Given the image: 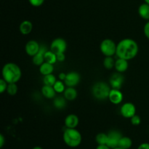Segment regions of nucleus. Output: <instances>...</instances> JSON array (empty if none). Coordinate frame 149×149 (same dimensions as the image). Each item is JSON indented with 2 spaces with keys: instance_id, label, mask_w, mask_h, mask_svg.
<instances>
[{
  "instance_id": "38",
  "label": "nucleus",
  "mask_w": 149,
  "mask_h": 149,
  "mask_svg": "<svg viewBox=\"0 0 149 149\" xmlns=\"http://www.w3.org/2000/svg\"><path fill=\"white\" fill-rule=\"evenodd\" d=\"M32 149H43V148H42L41 146H34Z\"/></svg>"
},
{
  "instance_id": "1",
  "label": "nucleus",
  "mask_w": 149,
  "mask_h": 149,
  "mask_svg": "<svg viewBox=\"0 0 149 149\" xmlns=\"http://www.w3.org/2000/svg\"><path fill=\"white\" fill-rule=\"evenodd\" d=\"M139 46L134 39L125 38L122 39L116 46V55L117 58L130 61L133 59L138 53Z\"/></svg>"
},
{
  "instance_id": "29",
  "label": "nucleus",
  "mask_w": 149,
  "mask_h": 149,
  "mask_svg": "<svg viewBox=\"0 0 149 149\" xmlns=\"http://www.w3.org/2000/svg\"><path fill=\"white\" fill-rule=\"evenodd\" d=\"M130 121L131 124H132V125L138 126L140 125V124L141 123V118L139 115L135 114V115H133V116L130 118Z\"/></svg>"
},
{
  "instance_id": "37",
  "label": "nucleus",
  "mask_w": 149,
  "mask_h": 149,
  "mask_svg": "<svg viewBox=\"0 0 149 149\" xmlns=\"http://www.w3.org/2000/svg\"><path fill=\"white\" fill-rule=\"evenodd\" d=\"M65 77H66V74L64 72H61L58 75V78H59L60 80H62V81H64L65 79Z\"/></svg>"
},
{
  "instance_id": "20",
  "label": "nucleus",
  "mask_w": 149,
  "mask_h": 149,
  "mask_svg": "<svg viewBox=\"0 0 149 149\" xmlns=\"http://www.w3.org/2000/svg\"><path fill=\"white\" fill-rule=\"evenodd\" d=\"M63 96L68 101H73L77 97V91L75 87H67L63 92Z\"/></svg>"
},
{
  "instance_id": "35",
  "label": "nucleus",
  "mask_w": 149,
  "mask_h": 149,
  "mask_svg": "<svg viewBox=\"0 0 149 149\" xmlns=\"http://www.w3.org/2000/svg\"><path fill=\"white\" fill-rule=\"evenodd\" d=\"M5 143V137L2 134H0V148H2Z\"/></svg>"
},
{
  "instance_id": "8",
  "label": "nucleus",
  "mask_w": 149,
  "mask_h": 149,
  "mask_svg": "<svg viewBox=\"0 0 149 149\" xmlns=\"http://www.w3.org/2000/svg\"><path fill=\"white\" fill-rule=\"evenodd\" d=\"M81 80V75L77 72H69L66 74L64 83L67 87H75L79 83Z\"/></svg>"
},
{
  "instance_id": "34",
  "label": "nucleus",
  "mask_w": 149,
  "mask_h": 149,
  "mask_svg": "<svg viewBox=\"0 0 149 149\" xmlns=\"http://www.w3.org/2000/svg\"><path fill=\"white\" fill-rule=\"evenodd\" d=\"M137 149H149V143H143L138 145Z\"/></svg>"
},
{
  "instance_id": "27",
  "label": "nucleus",
  "mask_w": 149,
  "mask_h": 149,
  "mask_svg": "<svg viewBox=\"0 0 149 149\" xmlns=\"http://www.w3.org/2000/svg\"><path fill=\"white\" fill-rule=\"evenodd\" d=\"M65 86H65V83L63 81H62V80H57L56 83L53 86V88L56 93H61L65 91V89H66Z\"/></svg>"
},
{
  "instance_id": "21",
  "label": "nucleus",
  "mask_w": 149,
  "mask_h": 149,
  "mask_svg": "<svg viewBox=\"0 0 149 149\" xmlns=\"http://www.w3.org/2000/svg\"><path fill=\"white\" fill-rule=\"evenodd\" d=\"M132 146V140L130 137L127 136H122L119 142L118 147L122 149H130Z\"/></svg>"
},
{
  "instance_id": "9",
  "label": "nucleus",
  "mask_w": 149,
  "mask_h": 149,
  "mask_svg": "<svg viewBox=\"0 0 149 149\" xmlns=\"http://www.w3.org/2000/svg\"><path fill=\"white\" fill-rule=\"evenodd\" d=\"M121 115L126 118L130 119L133 115L136 114V108L135 105L132 102H126L123 104L120 108Z\"/></svg>"
},
{
  "instance_id": "6",
  "label": "nucleus",
  "mask_w": 149,
  "mask_h": 149,
  "mask_svg": "<svg viewBox=\"0 0 149 149\" xmlns=\"http://www.w3.org/2000/svg\"><path fill=\"white\" fill-rule=\"evenodd\" d=\"M67 49V42L63 38H55L51 42L49 50L55 54L65 53Z\"/></svg>"
},
{
  "instance_id": "39",
  "label": "nucleus",
  "mask_w": 149,
  "mask_h": 149,
  "mask_svg": "<svg viewBox=\"0 0 149 149\" xmlns=\"http://www.w3.org/2000/svg\"><path fill=\"white\" fill-rule=\"evenodd\" d=\"M144 1H145V3H146V4H149V0H144Z\"/></svg>"
},
{
  "instance_id": "2",
  "label": "nucleus",
  "mask_w": 149,
  "mask_h": 149,
  "mask_svg": "<svg viewBox=\"0 0 149 149\" xmlns=\"http://www.w3.org/2000/svg\"><path fill=\"white\" fill-rule=\"evenodd\" d=\"M1 74L2 78L8 83H17L21 78L22 72L17 64L9 62L3 67Z\"/></svg>"
},
{
  "instance_id": "36",
  "label": "nucleus",
  "mask_w": 149,
  "mask_h": 149,
  "mask_svg": "<svg viewBox=\"0 0 149 149\" xmlns=\"http://www.w3.org/2000/svg\"><path fill=\"white\" fill-rule=\"evenodd\" d=\"M95 149H111L107 145H97Z\"/></svg>"
},
{
  "instance_id": "17",
  "label": "nucleus",
  "mask_w": 149,
  "mask_h": 149,
  "mask_svg": "<svg viewBox=\"0 0 149 149\" xmlns=\"http://www.w3.org/2000/svg\"><path fill=\"white\" fill-rule=\"evenodd\" d=\"M33 29V24L30 20H23L21 22L19 26V30L20 33L23 35H28L31 32Z\"/></svg>"
},
{
  "instance_id": "16",
  "label": "nucleus",
  "mask_w": 149,
  "mask_h": 149,
  "mask_svg": "<svg viewBox=\"0 0 149 149\" xmlns=\"http://www.w3.org/2000/svg\"><path fill=\"white\" fill-rule=\"evenodd\" d=\"M129 67V64H128L127 60L123 59V58H117V59L115 61V67L114 68L117 71V72L123 73L127 70Z\"/></svg>"
},
{
  "instance_id": "13",
  "label": "nucleus",
  "mask_w": 149,
  "mask_h": 149,
  "mask_svg": "<svg viewBox=\"0 0 149 149\" xmlns=\"http://www.w3.org/2000/svg\"><path fill=\"white\" fill-rule=\"evenodd\" d=\"M47 51L46 47L45 45H41L40 50L39 52L36 54L33 57H32V62L33 64L36 66H41L45 61V54Z\"/></svg>"
},
{
  "instance_id": "10",
  "label": "nucleus",
  "mask_w": 149,
  "mask_h": 149,
  "mask_svg": "<svg viewBox=\"0 0 149 149\" xmlns=\"http://www.w3.org/2000/svg\"><path fill=\"white\" fill-rule=\"evenodd\" d=\"M124 81H125V77L122 75V73L116 72L113 73L110 77L109 80V85L111 86V89H119L123 86Z\"/></svg>"
},
{
  "instance_id": "40",
  "label": "nucleus",
  "mask_w": 149,
  "mask_h": 149,
  "mask_svg": "<svg viewBox=\"0 0 149 149\" xmlns=\"http://www.w3.org/2000/svg\"><path fill=\"white\" fill-rule=\"evenodd\" d=\"M113 149H122V148H119V147H116V148H113Z\"/></svg>"
},
{
  "instance_id": "32",
  "label": "nucleus",
  "mask_w": 149,
  "mask_h": 149,
  "mask_svg": "<svg viewBox=\"0 0 149 149\" xmlns=\"http://www.w3.org/2000/svg\"><path fill=\"white\" fill-rule=\"evenodd\" d=\"M143 32L145 36L149 39V20L148 22H146V23L145 26H144Z\"/></svg>"
},
{
  "instance_id": "30",
  "label": "nucleus",
  "mask_w": 149,
  "mask_h": 149,
  "mask_svg": "<svg viewBox=\"0 0 149 149\" xmlns=\"http://www.w3.org/2000/svg\"><path fill=\"white\" fill-rule=\"evenodd\" d=\"M7 86H8V83L3 78L0 79V93H3L4 91H6Z\"/></svg>"
},
{
  "instance_id": "23",
  "label": "nucleus",
  "mask_w": 149,
  "mask_h": 149,
  "mask_svg": "<svg viewBox=\"0 0 149 149\" xmlns=\"http://www.w3.org/2000/svg\"><path fill=\"white\" fill-rule=\"evenodd\" d=\"M45 60L46 62L49 63V64H55V63L58 61L57 59V56L55 53H53L52 51H47L45 54Z\"/></svg>"
},
{
  "instance_id": "11",
  "label": "nucleus",
  "mask_w": 149,
  "mask_h": 149,
  "mask_svg": "<svg viewBox=\"0 0 149 149\" xmlns=\"http://www.w3.org/2000/svg\"><path fill=\"white\" fill-rule=\"evenodd\" d=\"M40 48L41 45H39L37 41L31 39L26 43V46H25V51L29 56L33 57L39 52Z\"/></svg>"
},
{
  "instance_id": "26",
  "label": "nucleus",
  "mask_w": 149,
  "mask_h": 149,
  "mask_svg": "<svg viewBox=\"0 0 149 149\" xmlns=\"http://www.w3.org/2000/svg\"><path fill=\"white\" fill-rule=\"evenodd\" d=\"M56 81H57L56 77H55L53 74L45 75L43 77L44 85H47V86H53L54 85H55V83H56Z\"/></svg>"
},
{
  "instance_id": "5",
  "label": "nucleus",
  "mask_w": 149,
  "mask_h": 149,
  "mask_svg": "<svg viewBox=\"0 0 149 149\" xmlns=\"http://www.w3.org/2000/svg\"><path fill=\"white\" fill-rule=\"evenodd\" d=\"M117 44L111 39H105L100 45V50L105 56H113L116 55Z\"/></svg>"
},
{
  "instance_id": "28",
  "label": "nucleus",
  "mask_w": 149,
  "mask_h": 149,
  "mask_svg": "<svg viewBox=\"0 0 149 149\" xmlns=\"http://www.w3.org/2000/svg\"><path fill=\"white\" fill-rule=\"evenodd\" d=\"M17 90H18V88L16 83H8V86H7V93L9 95H11V96H14L17 93Z\"/></svg>"
},
{
  "instance_id": "3",
  "label": "nucleus",
  "mask_w": 149,
  "mask_h": 149,
  "mask_svg": "<svg viewBox=\"0 0 149 149\" xmlns=\"http://www.w3.org/2000/svg\"><path fill=\"white\" fill-rule=\"evenodd\" d=\"M63 139L67 146L70 148H77L81 145L82 136L77 129L65 128L63 134Z\"/></svg>"
},
{
  "instance_id": "14",
  "label": "nucleus",
  "mask_w": 149,
  "mask_h": 149,
  "mask_svg": "<svg viewBox=\"0 0 149 149\" xmlns=\"http://www.w3.org/2000/svg\"><path fill=\"white\" fill-rule=\"evenodd\" d=\"M79 119L76 114H69L64 120L65 127L68 129H76L79 125Z\"/></svg>"
},
{
  "instance_id": "18",
  "label": "nucleus",
  "mask_w": 149,
  "mask_h": 149,
  "mask_svg": "<svg viewBox=\"0 0 149 149\" xmlns=\"http://www.w3.org/2000/svg\"><path fill=\"white\" fill-rule=\"evenodd\" d=\"M53 71L54 64H49V63L45 61L42 65L39 66V72L43 76L52 74Z\"/></svg>"
},
{
  "instance_id": "31",
  "label": "nucleus",
  "mask_w": 149,
  "mask_h": 149,
  "mask_svg": "<svg viewBox=\"0 0 149 149\" xmlns=\"http://www.w3.org/2000/svg\"><path fill=\"white\" fill-rule=\"evenodd\" d=\"M29 1L31 6L35 7H40V6H42L44 4L45 0H29Z\"/></svg>"
},
{
  "instance_id": "15",
  "label": "nucleus",
  "mask_w": 149,
  "mask_h": 149,
  "mask_svg": "<svg viewBox=\"0 0 149 149\" xmlns=\"http://www.w3.org/2000/svg\"><path fill=\"white\" fill-rule=\"evenodd\" d=\"M41 93L44 97L48 99H54L56 95V92H55L53 86H47V85H44L42 86V89H41Z\"/></svg>"
},
{
  "instance_id": "25",
  "label": "nucleus",
  "mask_w": 149,
  "mask_h": 149,
  "mask_svg": "<svg viewBox=\"0 0 149 149\" xmlns=\"http://www.w3.org/2000/svg\"><path fill=\"white\" fill-rule=\"evenodd\" d=\"M115 61L113 56H106L103 59V66L106 70H112L115 67Z\"/></svg>"
},
{
  "instance_id": "22",
  "label": "nucleus",
  "mask_w": 149,
  "mask_h": 149,
  "mask_svg": "<svg viewBox=\"0 0 149 149\" xmlns=\"http://www.w3.org/2000/svg\"><path fill=\"white\" fill-rule=\"evenodd\" d=\"M53 105L55 108L58 110H62L66 105V99L62 96H55L53 99Z\"/></svg>"
},
{
  "instance_id": "12",
  "label": "nucleus",
  "mask_w": 149,
  "mask_h": 149,
  "mask_svg": "<svg viewBox=\"0 0 149 149\" xmlns=\"http://www.w3.org/2000/svg\"><path fill=\"white\" fill-rule=\"evenodd\" d=\"M109 99L113 105H119L123 101V93L119 89H111L109 93Z\"/></svg>"
},
{
  "instance_id": "7",
  "label": "nucleus",
  "mask_w": 149,
  "mask_h": 149,
  "mask_svg": "<svg viewBox=\"0 0 149 149\" xmlns=\"http://www.w3.org/2000/svg\"><path fill=\"white\" fill-rule=\"evenodd\" d=\"M122 134L119 130H111L109 133H108V143L107 145L111 149L115 148L118 147L119 145V142L120 139L122 137Z\"/></svg>"
},
{
  "instance_id": "33",
  "label": "nucleus",
  "mask_w": 149,
  "mask_h": 149,
  "mask_svg": "<svg viewBox=\"0 0 149 149\" xmlns=\"http://www.w3.org/2000/svg\"><path fill=\"white\" fill-rule=\"evenodd\" d=\"M57 59H58V61H60V62H63L64 61L65 58V53H58L57 54Z\"/></svg>"
},
{
  "instance_id": "19",
  "label": "nucleus",
  "mask_w": 149,
  "mask_h": 149,
  "mask_svg": "<svg viewBox=\"0 0 149 149\" xmlns=\"http://www.w3.org/2000/svg\"><path fill=\"white\" fill-rule=\"evenodd\" d=\"M138 14L140 17L146 20H149V4L143 3L138 7Z\"/></svg>"
},
{
  "instance_id": "4",
  "label": "nucleus",
  "mask_w": 149,
  "mask_h": 149,
  "mask_svg": "<svg viewBox=\"0 0 149 149\" xmlns=\"http://www.w3.org/2000/svg\"><path fill=\"white\" fill-rule=\"evenodd\" d=\"M111 87L109 84L103 81L95 83L92 88V94L97 100H105L109 99Z\"/></svg>"
},
{
  "instance_id": "24",
  "label": "nucleus",
  "mask_w": 149,
  "mask_h": 149,
  "mask_svg": "<svg viewBox=\"0 0 149 149\" xmlns=\"http://www.w3.org/2000/svg\"><path fill=\"white\" fill-rule=\"evenodd\" d=\"M108 134L104 132H100L96 135L95 141L97 145H107L108 143Z\"/></svg>"
}]
</instances>
